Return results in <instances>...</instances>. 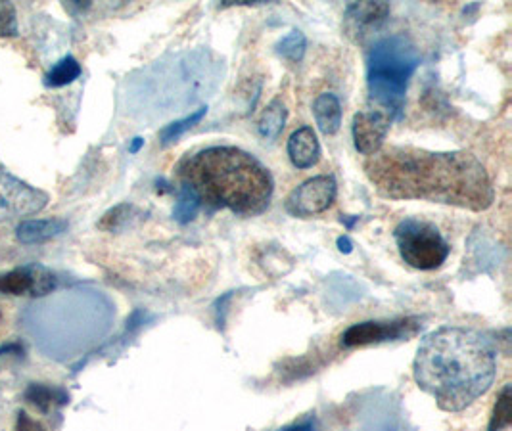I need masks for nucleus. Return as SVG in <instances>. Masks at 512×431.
I'll use <instances>...</instances> for the list:
<instances>
[{
    "mask_svg": "<svg viewBox=\"0 0 512 431\" xmlns=\"http://www.w3.org/2000/svg\"><path fill=\"white\" fill-rule=\"evenodd\" d=\"M376 192L390 200H424L484 211L493 202L486 167L468 152L382 148L363 163Z\"/></svg>",
    "mask_w": 512,
    "mask_h": 431,
    "instance_id": "1",
    "label": "nucleus"
},
{
    "mask_svg": "<svg viewBox=\"0 0 512 431\" xmlns=\"http://www.w3.org/2000/svg\"><path fill=\"white\" fill-rule=\"evenodd\" d=\"M497 372L495 351L470 328L447 326L420 343L413 376L440 409L459 412L488 391Z\"/></svg>",
    "mask_w": 512,
    "mask_h": 431,
    "instance_id": "2",
    "label": "nucleus"
},
{
    "mask_svg": "<svg viewBox=\"0 0 512 431\" xmlns=\"http://www.w3.org/2000/svg\"><path fill=\"white\" fill-rule=\"evenodd\" d=\"M181 184L192 188L202 204L257 215L273 196V177L252 154L234 146H211L183 159Z\"/></svg>",
    "mask_w": 512,
    "mask_h": 431,
    "instance_id": "3",
    "label": "nucleus"
},
{
    "mask_svg": "<svg viewBox=\"0 0 512 431\" xmlns=\"http://www.w3.org/2000/svg\"><path fill=\"white\" fill-rule=\"evenodd\" d=\"M420 64L419 50L405 35L380 39L367 60V85L371 100L392 119L401 114L409 79Z\"/></svg>",
    "mask_w": 512,
    "mask_h": 431,
    "instance_id": "4",
    "label": "nucleus"
},
{
    "mask_svg": "<svg viewBox=\"0 0 512 431\" xmlns=\"http://www.w3.org/2000/svg\"><path fill=\"white\" fill-rule=\"evenodd\" d=\"M397 248L401 259L419 271L440 269L449 257V244L432 223L420 219H405L396 227Z\"/></svg>",
    "mask_w": 512,
    "mask_h": 431,
    "instance_id": "5",
    "label": "nucleus"
},
{
    "mask_svg": "<svg viewBox=\"0 0 512 431\" xmlns=\"http://www.w3.org/2000/svg\"><path fill=\"white\" fill-rule=\"evenodd\" d=\"M420 324L417 318H399L392 322H359L350 326L344 336V347H365L384 341L405 340L419 332Z\"/></svg>",
    "mask_w": 512,
    "mask_h": 431,
    "instance_id": "6",
    "label": "nucleus"
},
{
    "mask_svg": "<svg viewBox=\"0 0 512 431\" xmlns=\"http://www.w3.org/2000/svg\"><path fill=\"white\" fill-rule=\"evenodd\" d=\"M338 184L330 175H319L298 186L286 200V211L294 217H311L334 204Z\"/></svg>",
    "mask_w": 512,
    "mask_h": 431,
    "instance_id": "7",
    "label": "nucleus"
},
{
    "mask_svg": "<svg viewBox=\"0 0 512 431\" xmlns=\"http://www.w3.org/2000/svg\"><path fill=\"white\" fill-rule=\"evenodd\" d=\"M392 117L382 110H365L353 117L351 133L359 154L373 156L384 146V138L390 131Z\"/></svg>",
    "mask_w": 512,
    "mask_h": 431,
    "instance_id": "8",
    "label": "nucleus"
},
{
    "mask_svg": "<svg viewBox=\"0 0 512 431\" xmlns=\"http://www.w3.org/2000/svg\"><path fill=\"white\" fill-rule=\"evenodd\" d=\"M390 16L386 2H353L346 8V31L353 39L361 41L373 29H378Z\"/></svg>",
    "mask_w": 512,
    "mask_h": 431,
    "instance_id": "9",
    "label": "nucleus"
},
{
    "mask_svg": "<svg viewBox=\"0 0 512 431\" xmlns=\"http://www.w3.org/2000/svg\"><path fill=\"white\" fill-rule=\"evenodd\" d=\"M54 288V278L41 269H16L0 274V292L8 295H45Z\"/></svg>",
    "mask_w": 512,
    "mask_h": 431,
    "instance_id": "10",
    "label": "nucleus"
},
{
    "mask_svg": "<svg viewBox=\"0 0 512 431\" xmlns=\"http://www.w3.org/2000/svg\"><path fill=\"white\" fill-rule=\"evenodd\" d=\"M288 156L298 169H309L321 158V144L311 127H302L288 140Z\"/></svg>",
    "mask_w": 512,
    "mask_h": 431,
    "instance_id": "11",
    "label": "nucleus"
},
{
    "mask_svg": "<svg viewBox=\"0 0 512 431\" xmlns=\"http://www.w3.org/2000/svg\"><path fill=\"white\" fill-rule=\"evenodd\" d=\"M66 228L68 223L62 219H33V221H24L16 230V236L22 244H41L56 238Z\"/></svg>",
    "mask_w": 512,
    "mask_h": 431,
    "instance_id": "12",
    "label": "nucleus"
},
{
    "mask_svg": "<svg viewBox=\"0 0 512 431\" xmlns=\"http://www.w3.org/2000/svg\"><path fill=\"white\" fill-rule=\"evenodd\" d=\"M313 114H315V121H317L319 129L325 135L338 133V129L342 125V106L334 94H330V92L321 94L313 104Z\"/></svg>",
    "mask_w": 512,
    "mask_h": 431,
    "instance_id": "13",
    "label": "nucleus"
},
{
    "mask_svg": "<svg viewBox=\"0 0 512 431\" xmlns=\"http://www.w3.org/2000/svg\"><path fill=\"white\" fill-rule=\"evenodd\" d=\"M25 399L37 409L48 412L52 407H62L70 401V395L62 387L45 386V384H29L25 389Z\"/></svg>",
    "mask_w": 512,
    "mask_h": 431,
    "instance_id": "14",
    "label": "nucleus"
},
{
    "mask_svg": "<svg viewBox=\"0 0 512 431\" xmlns=\"http://www.w3.org/2000/svg\"><path fill=\"white\" fill-rule=\"evenodd\" d=\"M286 106L280 102V100H273L261 114V119L257 123V129H259V135L265 138V140H277L282 129H284V123H286Z\"/></svg>",
    "mask_w": 512,
    "mask_h": 431,
    "instance_id": "15",
    "label": "nucleus"
},
{
    "mask_svg": "<svg viewBox=\"0 0 512 431\" xmlns=\"http://www.w3.org/2000/svg\"><path fill=\"white\" fill-rule=\"evenodd\" d=\"M206 114H208V108H200V110H196V112L187 115L185 119H179V121L169 123V125L163 129L162 133H160V140H162L163 146H169V144L177 142V140L183 137L187 131H190L196 123H200L202 117Z\"/></svg>",
    "mask_w": 512,
    "mask_h": 431,
    "instance_id": "16",
    "label": "nucleus"
},
{
    "mask_svg": "<svg viewBox=\"0 0 512 431\" xmlns=\"http://www.w3.org/2000/svg\"><path fill=\"white\" fill-rule=\"evenodd\" d=\"M81 75V66L75 58H64L62 62H58L54 68L50 69L47 75L48 87H64L70 85L77 77Z\"/></svg>",
    "mask_w": 512,
    "mask_h": 431,
    "instance_id": "17",
    "label": "nucleus"
},
{
    "mask_svg": "<svg viewBox=\"0 0 512 431\" xmlns=\"http://www.w3.org/2000/svg\"><path fill=\"white\" fill-rule=\"evenodd\" d=\"M200 198L196 196V192L192 188H188L185 184H181V190H179V200L175 204V211H173V217L179 221V223H190L198 209H200Z\"/></svg>",
    "mask_w": 512,
    "mask_h": 431,
    "instance_id": "18",
    "label": "nucleus"
},
{
    "mask_svg": "<svg viewBox=\"0 0 512 431\" xmlns=\"http://www.w3.org/2000/svg\"><path fill=\"white\" fill-rule=\"evenodd\" d=\"M305 48H307L305 35H303L302 31L294 29L286 37L280 39L279 45H277V52H279V56H282L284 60L298 64V62H302Z\"/></svg>",
    "mask_w": 512,
    "mask_h": 431,
    "instance_id": "19",
    "label": "nucleus"
},
{
    "mask_svg": "<svg viewBox=\"0 0 512 431\" xmlns=\"http://www.w3.org/2000/svg\"><path fill=\"white\" fill-rule=\"evenodd\" d=\"M511 386L505 387L497 399V405L493 409L489 431H501L509 428L511 424Z\"/></svg>",
    "mask_w": 512,
    "mask_h": 431,
    "instance_id": "20",
    "label": "nucleus"
},
{
    "mask_svg": "<svg viewBox=\"0 0 512 431\" xmlns=\"http://www.w3.org/2000/svg\"><path fill=\"white\" fill-rule=\"evenodd\" d=\"M133 213H135V207H133V205H117V207L110 209V211L102 217V221L98 223V227L102 228V230L116 232V230L125 227V225L131 221Z\"/></svg>",
    "mask_w": 512,
    "mask_h": 431,
    "instance_id": "21",
    "label": "nucleus"
},
{
    "mask_svg": "<svg viewBox=\"0 0 512 431\" xmlns=\"http://www.w3.org/2000/svg\"><path fill=\"white\" fill-rule=\"evenodd\" d=\"M18 31L16 25V10L12 4L0 2V37L14 35Z\"/></svg>",
    "mask_w": 512,
    "mask_h": 431,
    "instance_id": "22",
    "label": "nucleus"
},
{
    "mask_svg": "<svg viewBox=\"0 0 512 431\" xmlns=\"http://www.w3.org/2000/svg\"><path fill=\"white\" fill-rule=\"evenodd\" d=\"M14 431H47L37 420H33L31 416H27L25 412L18 414V420H16V428Z\"/></svg>",
    "mask_w": 512,
    "mask_h": 431,
    "instance_id": "23",
    "label": "nucleus"
},
{
    "mask_svg": "<svg viewBox=\"0 0 512 431\" xmlns=\"http://www.w3.org/2000/svg\"><path fill=\"white\" fill-rule=\"evenodd\" d=\"M280 431H315V428H313L311 420H303V422H296L292 426H286V428H282Z\"/></svg>",
    "mask_w": 512,
    "mask_h": 431,
    "instance_id": "24",
    "label": "nucleus"
},
{
    "mask_svg": "<svg viewBox=\"0 0 512 431\" xmlns=\"http://www.w3.org/2000/svg\"><path fill=\"white\" fill-rule=\"evenodd\" d=\"M338 248H340V251H344V253H350V251H351L350 238H346V236H342V238H338Z\"/></svg>",
    "mask_w": 512,
    "mask_h": 431,
    "instance_id": "25",
    "label": "nucleus"
},
{
    "mask_svg": "<svg viewBox=\"0 0 512 431\" xmlns=\"http://www.w3.org/2000/svg\"><path fill=\"white\" fill-rule=\"evenodd\" d=\"M142 146H144V140H142V138L140 137H137L135 138V140H133V144H131V148H129V152H131V154H137V152H139L140 148H142Z\"/></svg>",
    "mask_w": 512,
    "mask_h": 431,
    "instance_id": "26",
    "label": "nucleus"
},
{
    "mask_svg": "<svg viewBox=\"0 0 512 431\" xmlns=\"http://www.w3.org/2000/svg\"><path fill=\"white\" fill-rule=\"evenodd\" d=\"M0 318H2V317H0Z\"/></svg>",
    "mask_w": 512,
    "mask_h": 431,
    "instance_id": "27",
    "label": "nucleus"
}]
</instances>
